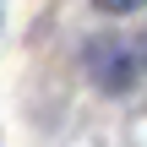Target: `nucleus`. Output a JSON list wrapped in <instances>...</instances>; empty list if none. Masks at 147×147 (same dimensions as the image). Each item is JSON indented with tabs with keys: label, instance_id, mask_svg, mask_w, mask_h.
<instances>
[{
	"label": "nucleus",
	"instance_id": "obj_1",
	"mask_svg": "<svg viewBox=\"0 0 147 147\" xmlns=\"http://www.w3.org/2000/svg\"><path fill=\"white\" fill-rule=\"evenodd\" d=\"M98 11H115V16H125V11H142L147 0H93Z\"/></svg>",
	"mask_w": 147,
	"mask_h": 147
}]
</instances>
